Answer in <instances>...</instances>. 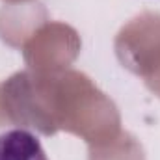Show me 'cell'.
<instances>
[{"label":"cell","instance_id":"cell-1","mask_svg":"<svg viewBox=\"0 0 160 160\" xmlns=\"http://www.w3.org/2000/svg\"><path fill=\"white\" fill-rule=\"evenodd\" d=\"M0 160H48L47 153L28 130L13 128L0 134Z\"/></svg>","mask_w":160,"mask_h":160}]
</instances>
